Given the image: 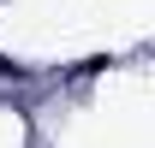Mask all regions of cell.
Listing matches in <instances>:
<instances>
[]
</instances>
